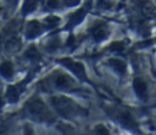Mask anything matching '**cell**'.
<instances>
[{
	"label": "cell",
	"instance_id": "5b68a950",
	"mask_svg": "<svg viewBox=\"0 0 156 135\" xmlns=\"http://www.w3.org/2000/svg\"><path fill=\"white\" fill-rule=\"evenodd\" d=\"M60 64H62L63 67H66L68 71H71L76 77H78L79 79L84 80V81H88V78H87V72H85V68L83 66V63H80L79 61H74L72 58H61L58 61Z\"/></svg>",
	"mask_w": 156,
	"mask_h": 135
},
{
	"label": "cell",
	"instance_id": "44dd1931",
	"mask_svg": "<svg viewBox=\"0 0 156 135\" xmlns=\"http://www.w3.org/2000/svg\"><path fill=\"white\" fill-rule=\"evenodd\" d=\"M65 1V4L67 5V6H74V5H77L80 0H63Z\"/></svg>",
	"mask_w": 156,
	"mask_h": 135
},
{
	"label": "cell",
	"instance_id": "8992f818",
	"mask_svg": "<svg viewBox=\"0 0 156 135\" xmlns=\"http://www.w3.org/2000/svg\"><path fill=\"white\" fill-rule=\"evenodd\" d=\"M30 79H32V75H28V77H26V79L18 81L16 84L10 85L7 88V90H6V99H7V101L11 102V103L16 102L18 100V97L23 94V91L26 90V86L30 81Z\"/></svg>",
	"mask_w": 156,
	"mask_h": 135
},
{
	"label": "cell",
	"instance_id": "d6986e66",
	"mask_svg": "<svg viewBox=\"0 0 156 135\" xmlns=\"http://www.w3.org/2000/svg\"><path fill=\"white\" fill-rule=\"evenodd\" d=\"M60 23V17L57 16H49L45 18V24L48 27H56Z\"/></svg>",
	"mask_w": 156,
	"mask_h": 135
},
{
	"label": "cell",
	"instance_id": "5bb4252c",
	"mask_svg": "<svg viewBox=\"0 0 156 135\" xmlns=\"http://www.w3.org/2000/svg\"><path fill=\"white\" fill-rule=\"evenodd\" d=\"M38 6V0H24L23 6H22V11L24 15L33 12Z\"/></svg>",
	"mask_w": 156,
	"mask_h": 135
},
{
	"label": "cell",
	"instance_id": "7a4b0ae2",
	"mask_svg": "<svg viewBox=\"0 0 156 135\" xmlns=\"http://www.w3.org/2000/svg\"><path fill=\"white\" fill-rule=\"evenodd\" d=\"M26 114L35 120V122H41V123H52L55 120V116L51 112V109L48 107V105L39 97H33L30 99L26 106H24Z\"/></svg>",
	"mask_w": 156,
	"mask_h": 135
},
{
	"label": "cell",
	"instance_id": "52a82bcc",
	"mask_svg": "<svg viewBox=\"0 0 156 135\" xmlns=\"http://www.w3.org/2000/svg\"><path fill=\"white\" fill-rule=\"evenodd\" d=\"M108 33H110L108 32V27H107V24L105 22H96L90 28V35L96 41L105 40L108 36Z\"/></svg>",
	"mask_w": 156,
	"mask_h": 135
},
{
	"label": "cell",
	"instance_id": "277c9868",
	"mask_svg": "<svg viewBox=\"0 0 156 135\" xmlns=\"http://www.w3.org/2000/svg\"><path fill=\"white\" fill-rule=\"evenodd\" d=\"M49 79L52 83V85L60 90H73L76 88V83H74L73 78H71L68 74H66L63 72L56 71L50 75Z\"/></svg>",
	"mask_w": 156,
	"mask_h": 135
},
{
	"label": "cell",
	"instance_id": "6da1fadb",
	"mask_svg": "<svg viewBox=\"0 0 156 135\" xmlns=\"http://www.w3.org/2000/svg\"><path fill=\"white\" fill-rule=\"evenodd\" d=\"M50 103L51 106L54 107V109L63 118H74V117H78L80 114H84L85 111L79 106L77 105L72 99L67 97V96H63V95H55V96H51L50 97Z\"/></svg>",
	"mask_w": 156,
	"mask_h": 135
},
{
	"label": "cell",
	"instance_id": "603a6c76",
	"mask_svg": "<svg viewBox=\"0 0 156 135\" xmlns=\"http://www.w3.org/2000/svg\"><path fill=\"white\" fill-rule=\"evenodd\" d=\"M0 10H1V5H0Z\"/></svg>",
	"mask_w": 156,
	"mask_h": 135
},
{
	"label": "cell",
	"instance_id": "ac0fdd59",
	"mask_svg": "<svg viewBox=\"0 0 156 135\" xmlns=\"http://www.w3.org/2000/svg\"><path fill=\"white\" fill-rule=\"evenodd\" d=\"M124 49H126V45H124L123 41H113L110 45V50L115 51V52H122Z\"/></svg>",
	"mask_w": 156,
	"mask_h": 135
},
{
	"label": "cell",
	"instance_id": "30bf717a",
	"mask_svg": "<svg viewBox=\"0 0 156 135\" xmlns=\"http://www.w3.org/2000/svg\"><path fill=\"white\" fill-rule=\"evenodd\" d=\"M41 32H43V24L35 19L29 21L26 26V36L28 39H33V38L38 36Z\"/></svg>",
	"mask_w": 156,
	"mask_h": 135
},
{
	"label": "cell",
	"instance_id": "ffe728a7",
	"mask_svg": "<svg viewBox=\"0 0 156 135\" xmlns=\"http://www.w3.org/2000/svg\"><path fill=\"white\" fill-rule=\"evenodd\" d=\"M48 50H56V49H58V46H60V40H58V38H56V36H54V38H50L49 40H48Z\"/></svg>",
	"mask_w": 156,
	"mask_h": 135
},
{
	"label": "cell",
	"instance_id": "7402d4cb",
	"mask_svg": "<svg viewBox=\"0 0 156 135\" xmlns=\"http://www.w3.org/2000/svg\"><path fill=\"white\" fill-rule=\"evenodd\" d=\"M24 135H35V134H34V131H33L32 128H29L28 125H26V128H24Z\"/></svg>",
	"mask_w": 156,
	"mask_h": 135
},
{
	"label": "cell",
	"instance_id": "8fae6325",
	"mask_svg": "<svg viewBox=\"0 0 156 135\" xmlns=\"http://www.w3.org/2000/svg\"><path fill=\"white\" fill-rule=\"evenodd\" d=\"M85 13H87V10H85L84 7H82V9H79V10H77V11H74V12L69 16V18H68L67 28H72V27L77 26L78 23H80L82 19L84 18Z\"/></svg>",
	"mask_w": 156,
	"mask_h": 135
},
{
	"label": "cell",
	"instance_id": "3957f363",
	"mask_svg": "<svg viewBox=\"0 0 156 135\" xmlns=\"http://www.w3.org/2000/svg\"><path fill=\"white\" fill-rule=\"evenodd\" d=\"M108 113L116 119L117 123H119L122 126L132 130V131H139L138 128V123L135 120V118L133 117V114L123 107H112Z\"/></svg>",
	"mask_w": 156,
	"mask_h": 135
},
{
	"label": "cell",
	"instance_id": "4fadbf2b",
	"mask_svg": "<svg viewBox=\"0 0 156 135\" xmlns=\"http://www.w3.org/2000/svg\"><path fill=\"white\" fill-rule=\"evenodd\" d=\"M0 74L6 78V79H10L13 77L15 74V68H13V64L12 62L10 61H4L1 64H0Z\"/></svg>",
	"mask_w": 156,
	"mask_h": 135
},
{
	"label": "cell",
	"instance_id": "9c48e42d",
	"mask_svg": "<svg viewBox=\"0 0 156 135\" xmlns=\"http://www.w3.org/2000/svg\"><path fill=\"white\" fill-rule=\"evenodd\" d=\"M136 7L140 11L141 16L145 18H154L156 17V7L149 0H136Z\"/></svg>",
	"mask_w": 156,
	"mask_h": 135
},
{
	"label": "cell",
	"instance_id": "2e32d148",
	"mask_svg": "<svg viewBox=\"0 0 156 135\" xmlns=\"http://www.w3.org/2000/svg\"><path fill=\"white\" fill-rule=\"evenodd\" d=\"M63 0H45V7L48 10H56L62 6Z\"/></svg>",
	"mask_w": 156,
	"mask_h": 135
},
{
	"label": "cell",
	"instance_id": "e0dca14e",
	"mask_svg": "<svg viewBox=\"0 0 156 135\" xmlns=\"http://www.w3.org/2000/svg\"><path fill=\"white\" fill-rule=\"evenodd\" d=\"M93 135H111V131L104 124H98L93 130Z\"/></svg>",
	"mask_w": 156,
	"mask_h": 135
},
{
	"label": "cell",
	"instance_id": "9a60e30c",
	"mask_svg": "<svg viewBox=\"0 0 156 135\" xmlns=\"http://www.w3.org/2000/svg\"><path fill=\"white\" fill-rule=\"evenodd\" d=\"M24 56H26L27 58H29V60H38V58L40 57V52L38 51V49H37L35 46H30V47L27 49Z\"/></svg>",
	"mask_w": 156,
	"mask_h": 135
},
{
	"label": "cell",
	"instance_id": "ba28073f",
	"mask_svg": "<svg viewBox=\"0 0 156 135\" xmlns=\"http://www.w3.org/2000/svg\"><path fill=\"white\" fill-rule=\"evenodd\" d=\"M133 89L140 100H146L149 96V85L141 77H135L133 80Z\"/></svg>",
	"mask_w": 156,
	"mask_h": 135
},
{
	"label": "cell",
	"instance_id": "7c38bea8",
	"mask_svg": "<svg viewBox=\"0 0 156 135\" xmlns=\"http://www.w3.org/2000/svg\"><path fill=\"white\" fill-rule=\"evenodd\" d=\"M107 63H108V66H110L115 72H117L118 74H124L126 71H127V64H126V62H124L122 58L113 57V58H110Z\"/></svg>",
	"mask_w": 156,
	"mask_h": 135
}]
</instances>
